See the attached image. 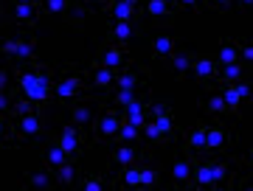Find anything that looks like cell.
<instances>
[{
	"label": "cell",
	"mask_w": 253,
	"mask_h": 191,
	"mask_svg": "<svg viewBox=\"0 0 253 191\" xmlns=\"http://www.w3.org/2000/svg\"><path fill=\"white\" fill-rule=\"evenodd\" d=\"M17 84L23 99L31 101V104H42V101L51 99V79L42 68H26V71L17 73Z\"/></svg>",
	"instance_id": "obj_1"
},
{
	"label": "cell",
	"mask_w": 253,
	"mask_h": 191,
	"mask_svg": "<svg viewBox=\"0 0 253 191\" xmlns=\"http://www.w3.org/2000/svg\"><path fill=\"white\" fill-rule=\"evenodd\" d=\"M82 90H84V84H82V76L76 71L65 73L62 79H56V82H54V93L62 101H73L76 96H82Z\"/></svg>",
	"instance_id": "obj_2"
},
{
	"label": "cell",
	"mask_w": 253,
	"mask_h": 191,
	"mask_svg": "<svg viewBox=\"0 0 253 191\" xmlns=\"http://www.w3.org/2000/svg\"><path fill=\"white\" fill-rule=\"evenodd\" d=\"M54 144L59 146V149H62L68 157H73V160H76V157H79V152H82V144H84V141H82V132H79L76 127H62V132L56 135Z\"/></svg>",
	"instance_id": "obj_3"
},
{
	"label": "cell",
	"mask_w": 253,
	"mask_h": 191,
	"mask_svg": "<svg viewBox=\"0 0 253 191\" xmlns=\"http://www.w3.org/2000/svg\"><path fill=\"white\" fill-rule=\"evenodd\" d=\"M99 65L101 68H110V71H124L126 68V51L118 42H110V45L101 48V54H99Z\"/></svg>",
	"instance_id": "obj_4"
},
{
	"label": "cell",
	"mask_w": 253,
	"mask_h": 191,
	"mask_svg": "<svg viewBox=\"0 0 253 191\" xmlns=\"http://www.w3.org/2000/svg\"><path fill=\"white\" fill-rule=\"evenodd\" d=\"M251 84H242V82H236V84H222V99H225L228 110L231 113H236L239 110V104H242L245 99H251Z\"/></svg>",
	"instance_id": "obj_5"
},
{
	"label": "cell",
	"mask_w": 253,
	"mask_h": 191,
	"mask_svg": "<svg viewBox=\"0 0 253 191\" xmlns=\"http://www.w3.org/2000/svg\"><path fill=\"white\" fill-rule=\"evenodd\" d=\"M124 127V118H121V113H116V110H107L104 115L99 118V124H96V132H99V138H116L118 129Z\"/></svg>",
	"instance_id": "obj_6"
},
{
	"label": "cell",
	"mask_w": 253,
	"mask_h": 191,
	"mask_svg": "<svg viewBox=\"0 0 253 191\" xmlns=\"http://www.w3.org/2000/svg\"><path fill=\"white\" fill-rule=\"evenodd\" d=\"M121 118H124V124H132V127L144 129L146 118H149V110H146V104H144V96H141L138 101H132L129 107L121 110Z\"/></svg>",
	"instance_id": "obj_7"
},
{
	"label": "cell",
	"mask_w": 253,
	"mask_h": 191,
	"mask_svg": "<svg viewBox=\"0 0 253 191\" xmlns=\"http://www.w3.org/2000/svg\"><path fill=\"white\" fill-rule=\"evenodd\" d=\"M141 73L135 65H126L124 71L116 73V84H113V90H138V84H141Z\"/></svg>",
	"instance_id": "obj_8"
},
{
	"label": "cell",
	"mask_w": 253,
	"mask_h": 191,
	"mask_svg": "<svg viewBox=\"0 0 253 191\" xmlns=\"http://www.w3.org/2000/svg\"><path fill=\"white\" fill-rule=\"evenodd\" d=\"M14 121H17V127L23 135H40V129H42V124H40V113L34 110H26V113H14Z\"/></svg>",
	"instance_id": "obj_9"
},
{
	"label": "cell",
	"mask_w": 253,
	"mask_h": 191,
	"mask_svg": "<svg viewBox=\"0 0 253 191\" xmlns=\"http://www.w3.org/2000/svg\"><path fill=\"white\" fill-rule=\"evenodd\" d=\"M149 118H152L155 124L166 132V135H172V132H174V113H172L169 104H155L152 113H149Z\"/></svg>",
	"instance_id": "obj_10"
},
{
	"label": "cell",
	"mask_w": 253,
	"mask_h": 191,
	"mask_svg": "<svg viewBox=\"0 0 253 191\" xmlns=\"http://www.w3.org/2000/svg\"><path fill=\"white\" fill-rule=\"evenodd\" d=\"M141 157H144V152L135 149V146H116L113 149V163L121 166V169H126V166H141L138 163Z\"/></svg>",
	"instance_id": "obj_11"
},
{
	"label": "cell",
	"mask_w": 253,
	"mask_h": 191,
	"mask_svg": "<svg viewBox=\"0 0 253 191\" xmlns=\"http://www.w3.org/2000/svg\"><path fill=\"white\" fill-rule=\"evenodd\" d=\"M172 180L177 183V186H186V183L194 180V166H191V157H186V155L174 157V163H172Z\"/></svg>",
	"instance_id": "obj_12"
},
{
	"label": "cell",
	"mask_w": 253,
	"mask_h": 191,
	"mask_svg": "<svg viewBox=\"0 0 253 191\" xmlns=\"http://www.w3.org/2000/svg\"><path fill=\"white\" fill-rule=\"evenodd\" d=\"M194 186L197 189H211V186H217L214 180V160H206V163H200L194 169Z\"/></svg>",
	"instance_id": "obj_13"
},
{
	"label": "cell",
	"mask_w": 253,
	"mask_h": 191,
	"mask_svg": "<svg viewBox=\"0 0 253 191\" xmlns=\"http://www.w3.org/2000/svg\"><path fill=\"white\" fill-rule=\"evenodd\" d=\"M217 62L222 65V68H225V65H236V62H239V42H234V39H222V42H219Z\"/></svg>",
	"instance_id": "obj_14"
},
{
	"label": "cell",
	"mask_w": 253,
	"mask_h": 191,
	"mask_svg": "<svg viewBox=\"0 0 253 191\" xmlns=\"http://www.w3.org/2000/svg\"><path fill=\"white\" fill-rule=\"evenodd\" d=\"M191 71L197 73V79H203V82H211V79H217L219 76L217 65L211 62V59H206V56H197L194 65H191Z\"/></svg>",
	"instance_id": "obj_15"
},
{
	"label": "cell",
	"mask_w": 253,
	"mask_h": 191,
	"mask_svg": "<svg viewBox=\"0 0 253 191\" xmlns=\"http://www.w3.org/2000/svg\"><path fill=\"white\" fill-rule=\"evenodd\" d=\"M169 59H172V68H174V73H177V79H183V73L194 65V59H191V54L186 48H174L172 54H169Z\"/></svg>",
	"instance_id": "obj_16"
},
{
	"label": "cell",
	"mask_w": 253,
	"mask_h": 191,
	"mask_svg": "<svg viewBox=\"0 0 253 191\" xmlns=\"http://www.w3.org/2000/svg\"><path fill=\"white\" fill-rule=\"evenodd\" d=\"M174 48H177V39H174V37H169V34H158L152 39V54L158 56V59H163V56L169 59V54H172Z\"/></svg>",
	"instance_id": "obj_17"
},
{
	"label": "cell",
	"mask_w": 253,
	"mask_h": 191,
	"mask_svg": "<svg viewBox=\"0 0 253 191\" xmlns=\"http://www.w3.org/2000/svg\"><path fill=\"white\" fill-rule=\"evenodd\" d=\"M110 14L116 17V23L118 20H121V23H129V20L138 14V9L132 3H126V0H113V3H110Z\"/></svg>",
	"instance_id": "obj_18"
},
{
	"label": "cell",
	"mask_w": 253,
	"mask_h": 191,
	"mask_svg": "<svg viewBox=\"0 0 253 191\" xmlns=\"http://www.w3.org/2000/svg\"><path fill=\"white\" fill-rule=\"evenodd\" d=\"M14 20H17L20 26H34L37 6L34 3H20V0H14Z\"/></svg>",
	"instance_id": "obj_19"
},
{
	"label": "cell",
	"mask_w": 253,
	"mask_h": 191,
	"mask_svg": "<svg viewBox=\"0 0 253 191\" xmlns=\"http://www.w3.org/2000/svg\"><path fill=\"white\" fill-rule=\"evenodd\" d=\"M113 84H116V71L96 65V71H93V87H99V90H110Z\"/></svg>",
	"instance_id": "obj_20"
},
{
	"label": "cell",
	"mask_w": 253,
	"mask_h": 191,
	"mask_svg": "<svg viewBox=\"0 0 253 191\" xmlns=\"http://www.w3.org/2000/svg\"><path fill=\"white\" fill-rule=\"evenodd\" d=\"M144 11L149 14V17H172L174 6L169 3V0H146Z\"/></svg>",
	"instance_id": "obj_21"
},
{
	"label": "cell",
	"mask_w": 253,
	"mask_h": 191,
	"mask_svg": "<svg viewBox=\"0 0 253 191\" xmlns=\"http://www.w3.org/2000/svg\"><path fill=\"white\" fill-rule=\"evenodd\" d=\"M228 141L225 127H206V149H222Z\"/></svg>",
	"instance_id": "obj_22"
},
{
	"label": "cell",
	"mask_w": 253,
	"mask_h": 191,
	"mask_svg": "<svg viewBox=\"0 0 253 191\" xmlns=\"http://www.w3.org/2000/svg\"><path fill=\"white\" fill-rule=\"evenodd\" d=\"M42 160H45V163L51 166V169H62V166L68 163L71 157L65 155V152H62V149H59L56 144H51V146L45 149V152H42Z\"/></svg>",
	"instance_id": "obj_23"
},
{
	"label": "cell",
	"mask_w": 253,
	"mask_h": 191,
	"mask_svg": "<svg viewBox=\"0 0 253 191\" xmlns=\"http://www.w3.org/2000/svg\"><path fill=\"white\" fill-rule=\"evenodd\" d=\"M132 34H135V31H132V26H129V23H121V20L110 28V39H113V42H118V45H121V42H129V39H132Z\"/></svg>",
	"instance_id": "obj_24"
},
{
	"label": "cell",
	"mask_w": 253,
	"mask_h": 191,
	"mask_svg": "<svg viewBox=\"0 0 253 191\" xmlns=\"http://www.w3.org/2000/svg\"><path fill=\"white\" fill-rule=\"evenodd\" d=\"M242 73H245V68H242L239 62H236V65H225V68L219 71L217 79H219L222 84H236L239 79H242Z\"/></svg>",
	"instance_id": "obj_25"
},
{
	"label": "cell",
	"mask_w": 253,
	"mask_h": 191,
	"mask_svg": "<svg viewBox=\"0 0 253 191\" xmlns=\"http://www.w3.org/2000/svg\"><path fill=\"white\" fill-rule=\"evenodd\" d=\"M141 132H144V135L149 138L152 144H166V141L172 138V135H166V132H163V129L158 127V124H155L152 118H146V124H144V129H141Z\"/></svg>",
	"instance_id": "obj_26"
},
{
	"label": "cell",
	"mask_w": 253,
	"mask_h": 191,
	"mask_svg": "<svg viewBox=\"0 0 253 191\" xmlns=\"http://www.w3.org/2000/svg\"><path fill=\"white\" fill-rule=\"evenodd\" d=\"M121 183L124 189H141V166H126L121 172Z\"/></svg>",
	"instance_id": "obj_27"
},
{
	"label": "cell",
	"mask_w": 253,
	"mask_h": 191,
	"mask_svg": "<svg viewBox=\"0 0 253 191\" xmlns=\"http://www.w3.org/2000/svg\"><path fill=\"white\" fill-rule=\"evenodd\" d=\"M132 101H138V90H113V107L124 110Z\"/></svg>",
	"instance_id": "obj_28"
},
{
	"label": "cell",
	"mask_w": 253,
	"mask_h": 191,
	"mask_svg": "<svg viewBox=\"0 0 253 191\" xmlns=\"http://www.w3.org/2000/svg\"><path fill=\"white\" fill-rule=\"evenodd\" d=\"M158 169H152V166H141V189L144 191H149V189H155L158 186Z\"/></svg>",
	"instance_id": "obj_29"
},
{
	"label": "cell",
	"mask_w": 253,
	"mask_h": 191,
	"mask_svg": "<svg viewBox=\"0 0 253 191\" xmlns=\"http://www.w3.org/2000/svg\"><path fill=\"white\" fill-rule=\"evenodd\" d=\"M208 113H217V115H231V110H228L225 99H222V93H214V96L208 99Z\"/></svg>",
	"instance_id": "obj_30"
},
{
	"label": "cell",
	"mask_w": 253,
	"mask_h": 191,
	"mask_svg": "<svg viewBox=\"0 0 253 191\" xmlns=\"http://www.w3.org/2000/svg\"><path fill=\"white\" fill-rule=\"evenodd\" d=\"M82 191H107V183L101 180L99 174H84V180H82Z\"/></svg>",
	"instance_id": "obj_31"
},
{
	"label": "cell",
	"mask_w": 253,
	"mask_h": 191,
	"mask_svg": "<svg viewBox=\"0 0 253 191\" xmlns=\"http://www.w3.org/2000/svg\"><path fill=\"white\" fill-rule=\"evenodd\" d=\"M17 59H31L34 56V42L26 39V37H17V51H14Z\"/></svg>",
	"instance_id": "obj_32"
},
{
	"label": "cell",
	"mask_w": 253,
	"mask_h": 191,
	"mask_svg": "<svg viewBox=\"0 0 253 191\" xmlns=\"http://www.w3.org/2000/svg\"><path fill=\"white\" fill-rule=\"evenodd\" d=\"M116 141H141V129L132 127V124H124V127L118 129Z\"/></svg>",
	"instance_id": "obj_33"
},
{
	"label": "cell",
	"mask_w": 253,
	"mask_h": 191,
	"mask_svg": "<svg viewBox=\"0 0 253 191\" xmlns=\"http://www.w3.org/2000/svg\"><path fill=\"white\" fill-rule=\"evenodd\" d=\"M186 144H189V149H206V127H197V129H194Z\"/></svg>",
	"instance_id": "obj_34"
},
{
	"label": "cell",
	"mask_w": 253,
	"mask_h": 191,
	"mask_svg": "<svg viewBox=\"0 0 253 191\" xmlns=\"http://www.w3.org/2000/svg\"><path fill=\"white\" fill-rule=\"evenodd\" d=\"M65 6H68V0H42V9L48 14H62Z\"/></svg>",
	"instance_id": "obj_35"
},
{
	"label": "cell",
	"mask_w": 253,
	"mask_h": 191,
	"mask_svg": "<svg viewBox=\"0 0 253 191\" xmlns=\"http://www.w3.org/2000/svg\"><path fill=\"white\" fill-rule=\"evenodd\" d=\"M214 180H217V186H222V183L228 180V163L225 160H214Z\"/></svg>",
	"instance_id": "obj_36"
},
{
	"label": "cell",
	"mask_w": 253,
	"mask_h": 191,
	"mask_svg": "<svg viewBox=\"0 0 253 191\" xmlns=\"http://www.w3.org/2000/svg\"><path fill=\"white\" fill-rule=\"evenodd\" d=\"M200 3H206L208 9H214V11H231L234 0H200Z\"/></svg>",
	"instance_id": "obj_37"
},
{
	"label": "cell",
	"mask_w": 253,
	"mask_h": 191,
	"mask_svg": "<svg viewBox=\"0 0 253 191\" xmlns=\"http://www.w3.org/2000/svg\"><path fill=\"white\" fill-rule=\"evenodd\" d=\"M239 56H242L248 65H253V42L248 39V42H239Z\"/></svg>",
	"instance_id": "obj_38"
},
{
	"label": "cell",
	"mask_w": 253,
	"mask_h": 191,
	"mask_svg": "<svg viewBox=\"0 0 253 191\" xmlns=\"http://www.w3.org/2000/svg\"><path fill=\"white\" fill-rule=\"evenodd\" d=\"M0 51L14 56V51H17V39H0Z\"/></svg>",
	"instance_id": "obj_39"
},
{
	"label": "cell",
	"mask_w": 253,
	"mask_h": 191,
	"mask_svg": "<svg viewBox=\"0 0 253 191\" xmlns=\"http://www.w3.org/2000/svg\"><path fill=\"white\" fill-rule=\"evenodd\" d=\"M6 127H9V124H6V115H0V144H3V138H6Z\"/></svg>",
	"instance_id": "obj_40"
},
{
	"label": "cell",
	"mask_w": 253,
	"mask_h": 191,
	"mask_svg": "<svg viewBox=\"0 0 253 191\" xmlns=\"http://www.w3.org/2000/svg\"><path fill=\"white\" fill-rule=\"evenodd\" d=\"M9 104H11V101H9V96H6V93L0 90V110H9Z\"/></svg>",
	"instance_id": "obj_41"
},
{
	"label": "cell",
	"mask_w": 253,
	"mask_h": 191,
	"mask_svg": "<svg viewBox=\"0 0 253 191\" xmlns=\"http://www.w3.org/2000/svg\"><path fill=\"white\" fill-rule=\"evenodd\" d=\"M180 6H189V9H200V0H177Z\"/></svg>",
	"instance_id": "obj_42"
},
{
	"label": "cell",
	"mask_w": 253,
	"mask_h": 191,
	"mask_svg": "<svg viewBox=\"0 0 253 191\" xmlns=\"http://www.w3.org/2000/svg\"><path fill=\"white\" fill-rule=\"evenodd\" d=\"M239 6H245V9H253V0H236Z\"/></svg>",
	"instance_id": "obj_43"
},
{
	"label": "cell",
	"mask_w": 253,
	"mask_h": 191,
	"mask_svg": "<svg viewBox=\"0 0 253 191\" xmlns=\"http://www.w3.org/2000/svg\"><path fill=\"white\" fill-rule=\"evenodd\" d=\"M248 166H253V149L248 152Z\"/></svg>",
	"instance_id": "obj_44"
},
{
	"label": "cell",
	"mask_w": 253,
	"mask_h": 191,
	"mask_svg": "<svg viewBox=\"0 0 253 191\" xmlns=\"http://www.w3.org/2000/svg\"><path fill=\"white\" fill-rule=\"evenodd\" d=\"M211 191H225V186H211Z\"/></svg>",
	"instance_id": "obj_45"
},
{
	"label": "cell",
	"mask_w": 253,
	"mask_h": 191,
	"mask_svg": "<svg viewBox=\"0 0 253 191\" xmlns=\"http://www.w3.org/2000/svg\"><path fill=\"white\" fill-rule=\"evenodd\" d=\"M126 3H132V6H135V9H138V6H141V0H126Z\"/></svg>",
	"instance_id": "obj_46"
},
{
	"label": "cell",
	"mask_w": 253,
	"mask_h": 191,
	"mask_svg": "<svg viewBox=\"0 0 253 191\" xmlns=\"http://www.w3.org/2000/svg\"><path fill=\"white\" fill-rule=\"evenodd\" d=\"M245 191H253V183H245Z\"/></svg>",
	"instance_id": "obj_47"
},
{
	"label": "cell",
	"mask_w": 253,
	"mask_h": 191,
	"mask_svg": "<svg viewBox=\"0 0 253 191\" xmlns=\"http://www.w3.org/2000/svg\"><path fill=\"white\" fill-rule=\"evenodd\" d=\"M20 3H37V0H20Z\"/></svg>",
	"instance_id": "obj_48"
},
{
	"label": "cell",
	"mask_w": 253,
	"mask_h": 191,
	"mask_svg": "<svg viewBox=\"0 0 253 191\" xmlns=\"http://www.w3.org/2000/svg\"><path fill=\"white\" fill-rule=\"evenodd\" d=\"M251 101H253V90H251Z\"/></svg>",
	"instance_id": "obj_49"
},
{
	"label": "cell",
	"mask_w": 253,
	"mask_h": 191,
	"mask_svg": "<svg viewBox=\"0 0 253 191\" xmlns=\"http://www.w3.org/2000/svg\"><path fill=\"white\" fill-rule=\"evenodd\" d=\"M234 191H236V189H234Z\"/></svg>",
	"instance_id": "obj_50"
}]
</instances>
